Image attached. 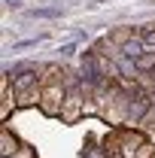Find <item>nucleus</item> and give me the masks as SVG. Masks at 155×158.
<instances>
[{
	"label": "nucleus",
	"mask_w": 155,
	"mask_h": 158,
	"mask_svg": "<svg viewBox=\"0 0 155 158\" xmlns=\"http://www.w3.org/2000/svg\"><path fill=\"white\" fill-rule=\"evenodd\" d=\"M143 49H146V46H143V40H140V37L122 43V55H125V58H140V55H146Z\"/></svg>",
	"instance_id": "obj_1"
},
{
	"label": "nucleus",
	"mask_w": 155,
	"mask_h": 158,
	"mask_svg": "<svg viewBox=\"0 0 155 158\" xmlns=\"http://www.w3.org/2000/svg\"><path fill=\"white\" fill-rule=\"evenodd\" d=\"M143 46L146 49H155V31H146L143 34Z\"/></svg>",
	"instance_id": "obj_2"
}]
</instances>
